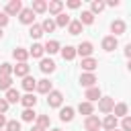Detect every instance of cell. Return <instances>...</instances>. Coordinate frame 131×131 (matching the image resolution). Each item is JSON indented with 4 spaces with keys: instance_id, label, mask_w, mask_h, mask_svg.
Returning <instances> with one entry per match:
<instances>
[{
    "instance_id": "obj_1",
    "label": "cell",
    "mask_w": 131,
    "mask_h": 131,
    "mask_svg": "<svg viewBox=\"0 0 131 131\" xmlns=\"http://www.w3.org/2000/svg\"><path fill=\"white\" fill-rule=\"evenodd\" d=\"M113 106H115V98H111V96H100L98 98V111L100 113L111 115L113 113Z\"/></svg>"
},
{
    "instance_id": "obj_41",
    "label": "cell",
    "mask_w": 131,
    "mask_h": 131,
    "mask_svg": "<svg viewBox=\"0 0 131 131\" xmlns=\"http://www.w3.org/2000/svg\"><path fill=\"white\" fill-rule=\"evenodd\" d=\"M6 25H8V16H6L4 12H0V29H2V27H6Z\"/></svg>"
},
{
    "instance_id": "obj_5",
    "label": "cell",
    "mask_w": 131,
    "mask_h": 131,
    "mask_svg": "<svg viewBox=\"0 0 131 131\" xmlns=\"http://www.w3.org/2000/svg\"><path fill=\"white\" fill-rule=\"evenodd\" d=\"M18 18H20L23 25H35V12H33L31 8H23V10L18 12Z\"/></svg>"
},
{
    "instance_id": "obj_9",
    "label": "cell",
    "mask_w": 131,
    "mask_h": 131,
    "mask_svg": "<svg viewBox=\"0 0 131 131\" xmlns=\"http://www.w3.org/2000/svg\"><path fill=\"white\" fill-rule=\"evenodd\" d=\"M80 84H82L84 88H92V86L96 84V76H94V74H86V72H84V74L80 76Z\"/></svg>"
},
{
    "instance_id": "obj_19",
    "label": "cell",
    "mask_w": 131,
    "mask_h": 131,
    "mask_svg": "<svg viewBox=\"0 0 131 131\" xmlns=\"http://www.w3.org/2000/svg\"><path fill=\"white\" fill-rule=\"evenodd\" d=\"M39 68H41V72H43V74H51V72L55 70V63H53L51 59H41Z\"/></svg>"
},
{
    "instance_id": "obj_16",
    "label": "cell",
    "mask_w": 131,
    "mask_h": 131,
    "mask_svg": "<svg viewBox=\"0 0 131 131\" xmlns=\"http://www.w3.org/2000/svg\"><path fill=\"white\" fill-rule=\"evenodd\" d=\"M78 111H80V115H84V117H90L92 113H94V106H92V102H80L78 104Z\"/></svg>"
},
{
    "instance_id": "obj_40",
    "label": "cell",
    "mask_w": 131,
    "mask_h": 131,
    "mask_svg": "<svg viewBox=\"0 0 131 131\" xmlns=\"http://www.w3.org/2000/svg\"><path fill=\"white\" fill-rule=\"evenodd\" d=\"M6 111H8V102H6L4 98H0V115H4Z\"/></svg>"
},
{
    "instance_id": "obj_46",
    "label": "cell",
    "mask_w": 131,
    "mask_h": 131,
    "mask_svg": "<svg viewBox=\"0 0 131 131\" xmlns=\"http://www.w3.org/2000/svg\"><path fill=\"white\" fill-rule=\"evenodd\" d=\"M51 131H61V129H51Z\"/></svg>"
},
{
    "instance_id": "obj_34",
    "label": "cell",
    "mask_w": 131,
    "mask_h": 131,
    "mask_svg": "<svg viewBox=\"0 0 131 131\" xmlns=\"http://www.w3.org/2000/svg\"><path fill=\"white\" fill-rule=\"evenodd\" d=\"M29 35H31L33 39H39V37L43 35V29H41V25H31V29H29Z\"/></svg>"
},
{
    "instance_id": "obj_22",
    "label": "cell",
    "mask_w": 131,
    "mask_h": 131,
    "mask_svg": "<svg viewBox=\"0 0 131 131\" xmlns=\"http://www.w3.org/2000/svg\"><path fill=\"white\" fill-rule=\"evenodd\" d=\"M127 111H129V106H127L125 102H119V104H115V106H113L115 117H127Z\"/></svg>"
},
{
    "instance_id": "obj_12",
    "label": "cell",
    "mask_w": 131,
    "mask_h": 131,
    "mask_svg": "<svg viewBox=\"0 0 131 131\" xmlns=\"http://www.w3.org/2000/svg\"><path fill=\"white\" fill-rule=\"evenodd\" d=\"M12 55H14V59H16L18 63H27V59H29V51L23 49V47H16V49L12 51Z\"/></svg>"
},
{
    "instance_id": "obj_25",
    "label": "cell",
    "mask_w": 131,
    "mask_h": 131,
    "mask_svg": "<svg viewBox=\"0 0 131 131\" xmlns=\"http://www.w3.org/2000/svg\"><path fill=\"white\" fill-rule=\"evenodd\" d=\"M43 51H47L49 55H53V53L59 51V43H57V41H47V43L43 45Z\"/></svg>"
},
{
    "instance_id": "obj_13",
    "label": "cell",
    "mask_w": 131,
    "mask_h": 131,
    "mask_svg": "<svg viewBox=\"0 0 131 131\" xmlns=\"http://www.w3.org/2000/svg\"><path fill=\"white\" fill-rule=\"evenodd\" d=\"M111 31L115 33L113 37H117V35H123V33H125V23H123L121 18H117V20H113V23H111Z\"/></svg>"
},
{
    "instance_id": "obj_6",
    "label": "cell",
    "mask_w": 131,
    "mask_h": 131,
    "mask_svg": "<svg viewBox=\"0 0 131 131\" xmlns=\"http://www.w3.org/2000/svg\"><path fill=\"white\" fill-rule=\"evenodd\" d=\"M84 129H86V131H98V129H100V119H98L96 115L86 117V121H84Z\"/></svg>"
},
{
    "instance_id": "obj_20",
    "label": "cell",
    "mask_w": 131,
    "mask_h": 131,
    "mask_svg": "<svg viewBox=\"0 0 131 131\" xmlns=\"http://www.w3.org/2000/svg\"><path fill=\"white\" fill-rule=\"evenodd\" d=\"M35 86H37V80H35V78H31V76H25V78H23V88H25L27 92H33Z\"/></svg>"
},
{
    "instance_id": "obj_24",
    "label": "cell",
    "mask_w": 131,
    "mask_h": 131,
    "mask_svg": "<svg viewBox=\"0 0 131 131\" xmlns=\"http://www.w3.org/2000/svg\"><path fill=\"white\" fill-rule=\"evenodd\" d=\"M68 33H70V35H78V33H82V23H80V20H70V25H68Z\"/></svg>"
},
{
    "instance_id": "obj_11",
    "label": "cell",
    "mask_w": 131,
    "mask_h": 131,
    "mask_svg": "<svg viewBox=\"0 0 131 131\" xmlns=\"http://www.w3.org/2000/svg\"><path fill=\"white\" fill-rule=\"evenodd\" d=\"M100 127H104L106 131L117 129V117H115V115H106V117H104V121H100Z\"/></svg>"
},
{
    "instance_id": "obj_17",
    "label": "cell",
    "mask_w": 131,
    "mask_h": 131,
    "mask_svg": "<svg viewBox=\"0 0 131 131\" xmlns=\"http://www.w3.org/2000/svg\"><path fill=\"white\" fill-rule=\"evenodd\" d=\"M61 8H63V2H61V0H51V2L47 4V10H49L51 14H59Z\"/></svg>"
},
{
    "instance_id": "obj_32",
    "label": "cell",
    "mask_w": 131,
    "mask_h": 131,
    "mask_svg": "<svg viewBox=\"0 0 131 131\" xmlns=\"http://www.w3.org/2000/svg\"><path fill=\"white\" fill-rule=\"evenodd\" d=\"M29 55H33V57H41V55H43V45H41V43H33V47L29 49Z\"/></svg>"
},
{
    "instance_id": "obj_28",
    "label": "cell",
    "mask_w": 131,
    "mask_h": 131,
    "mask_svg": "<svg viewBox=\"0 0 131 131\" xmlns=\"http://www.w3.org/2000/svg\"><path fill=\"white\" fill-rule=\"evenodd\" d=\"M31 10L41 14V12H45V10H47V2H45V0H35V2H33V6H31Z\"/></svg>"
},
{
    "instance_id": "obj_3",
    "label": "cell",
    "mask_w": 131,
    "mask_h": 131,
    "mask_svg": "<svg viewBox=\"0 0 131 131\" xmlns=\"http://www.w3.org/2000/svg\"><path fill=\"white\" fill-rule=\"evenodd\" d=\"M20 10H23V2L20 0H10L6 4V8H4V14L6 16H12V14H18Z\"/></svg>"
},
{
    "instance_id": "obj_45",
    "label": "cell",
    "mask_w": 131,
    "mask_h": 131,
    "mask_svg": "<svg viewBox=\"0 0 131 131\" xmlns=\"http://www.w3.org/2000/svg\"><path fill=\"white\" fill-rule=\"evenodd\" d=\"M31 131H45V129H41V127H37V125H35V127L31 129Z\"/></svg>"
},
{
    "instance_id": "obj_47",
    "label": "cell",
    "mask_w": 131,
    "mask_h": 131,
    "mask_svg": "<svg viewBox=\"0 0 131 131\" xmlns=\"http://www.w3.org/2000/svg\"><path fill=\"white\" fill-rule=\"evenodd\" d=\"M0 37H2V29H0Z\"/></svg>"
},
{
    "instance_id": "obj_44",
    "label": "cell",
    "mask_w": 131,
    "mask_h": 131,
    "mask_svg": "<svg viewBox=\"0 0 131 131\" xmlns=\"http://www.w3.org/2000/svg\"><path fill=\"white\" fill-rule=\"evenodd\" d=\"M125 55H127V57H131V45H127V47H125Z\"/></svg>"
},
{
    "instance_id": "obj_33",
    "label": "cell",
    "mask_w": 131,
    "mask_h": 131,
    "mask_svg": "<svg viewBox=\"0 0 131 131\" xmlns=\"http://www.w3.org/2000/svg\"><path fill=\"white\" fill-rule=\"evenodd\" d=\"M104 6H106L104 2H100V0H94V2L90 4V12H92V14H96V12H102V10H104Z\"/></svg>"
},
{
    "instance_id": "obj_23",
    "label": "cell",
    "mask_w": 131,
    "mask_h": 131,
    "mask_svg": "<svg viewBox=\"0 0 131 131\" xmlns=\"http://www.w3.org/2000/svg\"><path fill=\"white\" fill-rule=\"evenodd\" d=\"M78 20L82 23V27H84V25H92V23H94V14H92L90 10H84V12L80 14V18H78Z\"/></svg>"
},
{
    "instance_id": "obj_37",
    "label": "cell",
    "mask_w": 131,
    "mask_h": 131,
    "mask_svg": "<svg viewBox=\"0 0 131 131\" xmlns=\"http://www.w3.org/2000/svg\"><path fill=\"white\" fill-rule=\"evenodd\" d=\"M10 74H12V66L6 63V61L0 63V76H10Z\"/></svg>"
},
{
    "instance_id": "obj_7",
    "label": "cell",
    "mask_w": 131,
    "mask_h": 131,
    "mask_svg": "<svg viewBox=\"0 0 131 131\" xmlns=\"http://www.w3.org/2000/svg\"><path fill=\"white\" fill-rule=\"evenodd\" d=\"M96 66H98V61H96L94 57H84V59H82V70H84L86 74H92V72L96 70Z\"/></svg>"
},
{
    "instance_id": "obj_15",
    "label": "cell",
    "mask_w": 131,
    "mask_h": 131,
    "mask_svg": "<svg viewBox=\"0 0 131 131\" xmlns=\"http://www.w3.org/2000/svg\"><path fill=\"white\" fill-rule=\"evenodd\" d=\"M35 88H37V92H41V94H49V92H51V82H49L47 78H45V80H39Z\"/></svg>"
},
{
    "instance_id": "obj_48",
    "label": "cell",
    "mask_w": 131,
    "mask_h": 131,
    "mask_svg": "<svg viewBox=\"0 0 131 131\" xmlns=\"http://www.w3.org/2000/svg\"><path fill=\"white\" fill-rule=\"evenodd\" d=\"M113 131H121V129H113Z\"/></svg>"
},
{
    "instance_id": "obj_42",
    "label": "cell",
    "mask_w": 131,
    "mask_h": 131,
    "mask_svg": "<svg viewBox=\"0 0 131 131\" xmlns=\"http://www.w3.org/2000/svg\"><path fill=\"white\" fill-rule=\"evenodd\" d=\"M68 6L70 8H80V0H68Z\"/></svg>"
},
{
    "instance_id": "obj_26",
    "label": "cell",
    "mask_w": 131,
    "mask_h": 131,
    "mask_svg": "<svg viewBox=\"0 0 131 131\" xmlns=\"http://www.w3.org/2000/svg\"><path fill=\"white\" fill-rule=\"evenodd\" d=\"M61 57H63V59H68V61H70V59H74V57H76V47L66 45V47L61 49Z\"/></svg>"
},
{
    "instance_id": "obj_39",
    "label": "cell",
    "mask_w": 131,
    "mask_h": 131,
    "mask_svg": "<svg viewBox=\"0 0 131 131\" xmlns=\"http://www.w3.org/2000/svg\"><path fill=\"white\" fill-rule=\"evenodd\" d=\"M121 127H123V131H131V117H123Z\"/></svg>"
},
{
    "instance_id": "obj_35",
    "label": "cell",
    "mask_w": 131,
    "mask_h": 131,
    "mask_svg": "<svg viewBox=\"0 0 131 131\" xmlns=\"http://www.w3.org/2000/svg\"><path fill=\"white\" fill-rule=\"evenodd\" d=\"M12 86V78L10 76H0V90H8Z\"/></svg>"
},
{
    "instance_id": "obj_49",
    "label": "cell",
    "mask_w": 131,
    "mask_h": 131,
    "mask_svg": "<svg viewBox=\"0 0 131 131\" xmlns=\"http://www.w3.org/2000/svg\"><path fill=\"white\" fill-rule=\"evenodd\" d=\"M0 131H2V129H0Z\"/></svg>"
},
{
    "instance_id": "obj_36",
    "label": "cell",
    "mask_w": 131,
    "mask_h": 131,
    "mask_svg": "<svg viewBox=\"0 0 131 131\" xmlns=\"http://www.w3.org/2000/svg\"><path fill=\"white\" fill-rule=\"evenodd\" d=\"M20 117H23V121H27V123H31V121H33V119H35L37 115H35V111H33V108H25Z\"/></svg>"
},
{
    "instance_id": "obj_30",
    "label": "cell",
    "mask_w": 131,
    "mask_h": 131,
    "mask_svg": "<svg viewBox=\"0 0 131 131\" xmlns=\"http://www.w3.org/2000/svg\"><path fill=\"white\" fill-rule=\"evenodd\" d=\"M41 29H43V33H51V31H55V20H53V18H45V20L41 23Z\"/></svg>"
},
{
    "instance_id": "obj_8",
    "label": "cell",
    "mask_w": 131,
    "mask_h": 131,
    "mask_svg": "<svg viewBox=\"0 0 131 131\" xmlns=\"http://www.w3.org/2000/svg\"><path fill=\"white\" fill-rule=\"evenodd\" d=\"M117 45H119V41H117V37H113V35H108V37L102 39V49H104V51H113V49H117Z\"/></svg>"
},
{
    "instance_id": "obj_14",
    "label": "cell",
    "mask_w": 131,
    "mask_h": 131,
    "mask_svg": "<svg viewBox=\"0 0 131 131\" xmlns=\"http://www.w3.org/2000/svg\"><path fill=\"white\" fill-rule=\"evenodd\" d=\"M84 98H86V102L98 100V98H100V88H98V86H92V88H88V90H86V96H84Z\"/></svg>"
},
{
    "instance_id": "obj_38",
    "label": "cell",
    "mask_w": 131,
    "mask_h": 131,
    "mask_svg": "<svg viewBox=\"0 0 131 131\" xmlns=\"http://www.w3.org/2000/svg\"><path fill=\"white\" fill-rule=\"evenodd\" d=\"M6 131H20V123L18 121H6Z\"/></svg>"
},
{
    "instance_id": "obj_29",
    "label": "cell",
    "mask_w": 131,
    "mask_h": 131,
    "mask_svg": "<svg viewBox=\"0 0 131 131\" xmlns=\"http://www.w3.org/2000/svg\"><path fill=\"white\" fill-rule=\"evenodd\" d=\"M70 20H72V18H70L66 12H59V14H57V18H55V27H68V25H70Z\"/></svg>"
},
{
    "instance_id": "obj_43",
    "label": "cell",
    "mask_w": 131,
    "mask_h": 131,
    "mask_svg": "<svg viewBox=\"0 0 131 131\" xmlns=\"http://www.w3.org/2000/svg\"><path fill=\"white\" fill-rule=\"evenodd\" d=\"M4 127H6V117L0 115V129H4Z\"/></svg>"
},
{
    "instance_id": "obj_27",
    "label": "cell",
    "mask_w": 131,
    "mask_h": 131,
    "mask_svg": "<svg viewBox=\"0 0 131 131\" xmlns=\"http://www.w3.org/2000/svg\"><path fill=\"white\" fill-rule=\"evenodd\" d=\"M12 72H14L16 76L25 78V76H29V66H27V63H16V66L12 68Z\"/></svg>"
},
{
    "instance_id": "obj_21",
    "label": "cell",
    "mask_w": 131,
    "mask_h": 131,
    "mask_svg": "<svg viewBox=\"0 0 131 131\" xmlns=\"http://www.w3.org/2000/svg\"><path fill=\"white\" fill-rule=\"evenodd\" d=\"M4 100H6L8 104H10V102H18V100H20V94H18V90H14V88H8V90H6V98H4Z\"/></svg>"
},
{
    "instance_id": "obj_31",
    "label": "cell",
    "mask_w": 131,
    "mask_h": 131,
    "mask_svg": "<svg viewBox=\"0 0 131 131\" xmlns=\"http://www.w3.org/2000/svg\"><path fill=\"white\" fill-rule=\"evenodd\" d=\"M35 119H37V127H41V129H47L49 123H51L49 121V115H37Z\"/></svg>"
},
{
    "instance_id": "obj_4",
    "label": "cell",
    "mask_w": 131,
    "mask_h": 131,
    "mask_svg": "<svg viewBox=\"0 0 131 131\" xmlns=\"http://www.w3.org/2000/svg\"><path fill=\"white\" fill-rule=\"evenodd\" d=\"M92 51H94V47H92L90 41H84V43H80V45L76 47V55H82V59H84V57H90Z\"/></svg>"
},
{
    "instance_id": "obj_10",
    "label": "cell",
    "mask_w": 131,
    "mask_h": 131,
    "mask_svg": "<svg viewBox=\"0 0 131 131\" xmlns=\"http://www.w3.org/2000/svg\"><path fill=\"white\" fill-rule=\"evenodd\" d=\"M18 102H23V106L25 108H33L35 104H37V98H35V94L33 92H27L25 96H20V100Z\"/></svg>"
},
{
    "instance_id": "obj_18",
    "label": "cell",
    "mask_w": 131,
    "mask_h": 131,
    "mask_svg": "<svg viewBox=\"0 0 131 131\" xmlns=\"http://www.w3.org/2000/svg\"><path fill=\"white\" fill-rule=\"evenodd\" d=\"M59 119H61L63 123H70V121L74 119V108H72V106L61 108V111H59Z\"/></svg>"
},
{
    "instance_id": "obj_2",
    "label": "cell",
    "mask_w": 131,
    "mask_h": 131,
    "mask_svg": "<svg viewBox=\"0 0 131 131\" xmlns=\"http://www.w3.org/2000/svg\"><path fill=\"white\" fill-rule=\"evenodd\" d=\"M61 102H63V94H61L59 90H51V92L47 94V104H49V106L57 108V106H61Z\"/></svg>"
}]
</instances>
